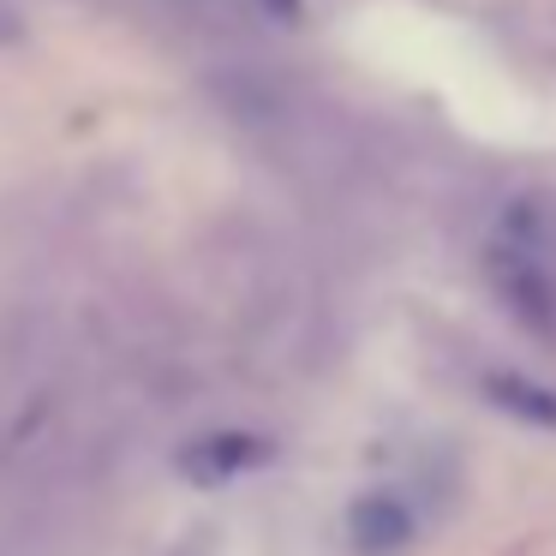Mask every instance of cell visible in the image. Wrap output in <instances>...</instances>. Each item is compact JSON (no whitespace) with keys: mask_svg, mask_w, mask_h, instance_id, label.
<instances>
[{"mask_svg":"<svg viewBox=\"0 0 556 556\" xmlns=\"http://www.w3.org/2000/svg\"><path fill=\"white\" fill-rule=\"evenodd\" d=\"M484 395H491L503 413H515V419L539 425V431H556V389L551 383H532V377L496 371L491 383H484Z\"/></svg>","mask_w":556,"mask_h":556,"instance_id":"cell-4","label":"cell"},{"mask_svg":"<svg viewBox=\"0 0 556 556\" xmlns=\"http://www.w3.org/2000/svg\"><path fill=\"white\" fill-rule=\"evenodd\" d=\"M484 269H491V288L503 293V305L520 324L556 336V281H551V269H544V257L515 252V245H491Z\"/></svg>","mask_w":556,"mask_h":556,"instance_id":"cell-1","label":"cell"},{"mask_svg":"<svg viewBox=\"0 0 556 556\" xmlns=\"http://www.w3.org/2000/svg\"><path fill=\"white\" fill-rule=\"evenodd\" d=\"M264 13H276V18H300V0H264Z\"/></svg>","mask_w":556,"mask_h":556,"instance_id":"cell-5","label":"cell"},{"mask_svg":"<svg viewBox=\"0 0 556 556\" xmlns=\"http://www.w3.org/2000/svg\"><path fill=\"white\" fill-rule=\"evenodd\" d=\"M18 37V18L13 13H0V42H13Z\"/></svg>","mask_w":556,"mask_h":556,"instance_id":"cell-6","label":"cell"},{"mask_svg":"<svg viewBox=\"0 0 556 556\" xmlns=\"http://www.w3.org/2000/svg\"><path fill=\"white\" fill-rule=\"evenodd\" d=\"M348 532H353V551L365 556H395L401 544L413 539V515L395 503V496H359L348 515Z\"/></svg>","mask_w":556,"mask_h":556,"instance_id":"cell-3","label":"cell"},{"mask_svg":"<svg viewBox=\"0 0 556 556\" xmlns=\"http://www.w3.org/2000/svg\"><path fill=\"white\" fill-rule=\"evenodd\" d=\"M269 455L264 437H245V431H216V437H198V443L180 448V472L198 484H228L240 472H252L257 460Z\"/></svg>","mask_w":556,"mask_h":556,"instance_id":"cell-2","label":"cell"}]
</instances>
